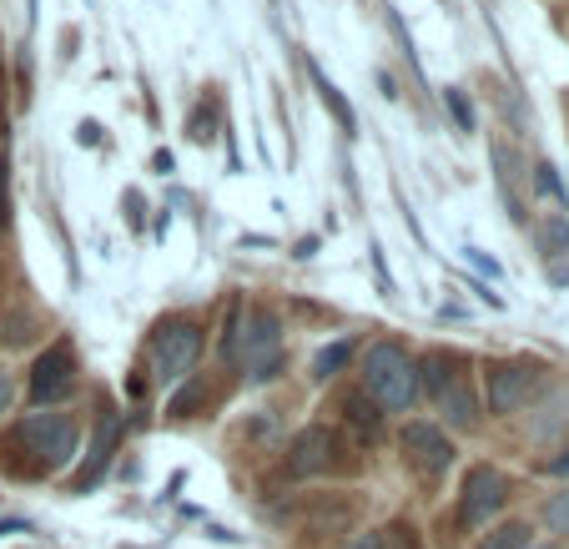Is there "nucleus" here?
<instances>
[{
	"label": "nucleus",
	"instance_id": "27",
	"mask_svg": "<svg viewBox=\"0 0 569 549\" xmlns=\"http://www.w3.org/2000/svg\"><path fill=\"white\" fill-rule=\"evenodd\" d=\"M549 282H555V288H565V282H569V262H555V268H549Z\"/></svg>",
	"mask_w": 569,
	"mask_h": 549
},
{
	"label": "nucleus",
	"instance_id": "18",
	"mask_svg": "<svg viewBox=\"0 0 569 549\" xmlns=\"http://www.w3.org/2000/svg\"><path fill=\"white\" fill-rule=\"evenodd\" d=\"M343 409H348V423H358V429H368V433H378V423H383L373 409V399H363V393H348Z\"/></svg>",
	"mask_w": 569,
	"mask_h": 549
},
{
	"label": "nucleus",
	"instance_id": "7",
	"mask_svg": "<svg viewBox=\"0 0 569 549\" xmlns=\"http://www.w3.org/2000/svg\"><path fill=\"white\" fill-rule=\"evenodd\" d=\"M348 463V449H343V433L328 429V423H312L302 429L298 439L288 443V475L292 479H318V475H333Z\"/></svg>",
	"mask_w": 569,
	"mask_h": 549
},
{
	"label": "nucleus",
	"instance_id": "11",
	"mask_svg": "<svg viewBox=\"0 0 569 549\" xmlns=\"http://www.w3.org/2000/svg\"><path fill=\"white\" fill-rule=\"evenodd\" d=\"M463 368H469V358L463 353H443V348H433L429 358H419V393L439 399L453 378H463Z\"/></svg>",
	"mask_w": 569,
	"mask_h": 549
},
{
	"label": "nucleus",
	"instance_id": "22",
	"mask_svg": "<svg viewBox=\"0 0 569 549\" xmlns=\"http://www.w3.org/2000/svg\"><path fill=\"white\" fill-rule=\"evenodd\" d=\"M11 403H16V378H11V368H0V419L11 413Z\"/></svg>",
	"mask_w": 569,
	"mask_h": 549
},
{
	"label": "nucleus",
	"instance_id": "4",
	"mask_svg": "<svg viewBox=\"0 0 569 549\" xmlns=\"http://www.w3.org/2000/svg\"><path fill=\"white\" fill-rule=\"evenodd\" d=\"M549 378V363L539 358H505L483 373V393H489V413H519Z\"/></svg>",
	"mask_w": 569,
	"mask_h": 549
},
{
	"label": "nucleus",
	"instance_id": "1",
	"mask_svg": "<svg viewBox=\"0 0 569 549\" xmlns=\"http://www.w3.org/2000/svg\"><path fill=\"white\" fill-rule=\"evenodd\" d=\"M76 439H81V429L71 413H31L0 439V469H11L21 479L61 475L76 459Z\"/></svg>",
	"mask_w": 569,
	"mask_h": 549
},
{
	"label": "nucleus",
	"instance_id": "24",
	"mask_svg": "<svg viewBox=\"0 0 569 549\" xmlns=\"http://www.w3.org/2000/svg\"><path fill=\"white\" fill-rule=\"evenodd\" d=\"M469 262H473V268H479V272H483V278H499V262H495V258H489V252L469 248Z\"/></svg>",
	"mask_w": 569,
	"mask_h": 549
},
{
	"label": "nucleus",
	"instance_id": "14",
	"mask_svg": "<svg viewBox=\"0 0 569 549\" xmlns=\"http://www.w3.org/2000/svg\"><path fill=\"white\" fill-rule=\"evenodd\" d=\"M535 238H539V248H545V258H565L569 252V217L549 212L545 222L535 227Z\"/></svg>",
	"mask_w": 569,
	"mask_h": 549
},
{
	"label": "nucleus",
	"instance_id": "20",
	"mask_svg": "<svg viewBox=\"0 0 569 549\" xmlns=\"http://www.w3.org/2000/svg\"><path fill=\"white\" fill-rule=\"evenodd\" d=\"M443 101H449V111H453V121H459V131H473V107H469V97H463L459 87H449V91H443Z\"/></svg>",
	"mask_w": 569,
	"mask_h": 549
},
{
	"label": "nucleus",
	"instance_id": "28",
	"mask_svg": "<svg viewBox=\"0 0 569 549\" xmlns=\"http://www.w3.org/2000/svg\"><path fill=\"white\" fill-rule=\"evenodd\" d=\"M0 227H6V162H0Z\"/></svg>",
	"mask_w": 569,
	"mask_h": 549
},
{
	"label": "nucleus",
	"instance_id": "8",
	"mask_svg": "<svg viewBox=\"0 0 569 549\" xmlns=\"http://www.w3.org/2000/svg\"><path fill=\"white\" fill-rule=\"evenodd\" d=\"M398 443H403V459H409L423 479L449 475V463L459 459L453 439L439 429V423H429V419H409V423H403V433H398Z\"/></svg>",
	"mask_w": 569,
	"mask_h": 549
},
{
	"label": "nucleus",
	"instance_id": "26",
	"mask_svg": "<svg viewBox=\"0 0 569 549\" xmlns=\"http://www.w3.org/2000/svg\"><path fill=\"white\" fill-rule=\"evenodd\" d=\"M549 475L569 479V449H565V453H555V459H549Z\"/></svg>",
	"mask_w": 569,
	"mask_h": 549
},
{
	"label": "nucleus",
	"instance_id": "25",
	"mask_svg": "<svg viewBox=\"0 0 569 549\" xmlns=\"http://www.w3.org/2000/svg\"><path fill=\"white\" fill-rule=\"evenodd\" d=\"M348 549H388V535H373V529H368V535H358Z\"/></svg>",
	"mask_w": 569,
	"mask_h": 549
},
{
	"label": "nucleus",
	"instance_id": "17",
	"mask_svg": "<svg viewBox=\"0 0 569 549\" xmlns=\"http://www.w3.org/2000/svg\"><path fill=\"white\" fill-rule=\"evenodd\" d=\"M479 549H529V525L525 519H509V525H499Z\"/></svg>",
	"mask_w": 569,
	"mask_h": 549
},
{
	"label": "nucleus",
	"instance_id": "19",
	"mask_svg": "<svg viewBox=\"0 0 569 549\" xmlns=\"http://www.w3.org/2000/svg\"><path fill=\"white\" fill-rule=\"evenodd\" d=\"M545 525L555 529L559 539H569V489H559V495H549V505H545Z\"/></svg>",
	"mask_w": 569,
	"mask_h": 549
},
{
	"label": "nucleus",
	"instance_id": "29",
	"mask_svg": "<svg viewBox=\"0 0 569 549\" xmlns=\"http://www.w3.org/2000/svg\"><path fill=\"white\" fill-rule=\"evenodd\" d=\"M529 549H559V545H529Z\"/></svg>",
	"mask_w": 569,
	"mask_h": 549
},
{
	"label": "nucleus",
	"instance_id": "21",
	"mask_svg": "<svg viewBox=\"0 0 569 549\" xmlns=\"http://www.w3.org/2000/svg\"><path fill=\"white\" fill-rule=\"evenodd\" d=\"M535 182H539V192H545V197H559V202H569V192H565V182H559L555 167H539Z\"/></svg>",
	"mask_w": 569,
	"mask_h": 549
},
{
	"label": "nucleus",
	"instance_id": "12",
	"mask_svg": "<svg viewBox=\"0 0 569 549\" xmlns=\"http://www.w3.org/2000/svg\"><path fill=\"white\" fill-rule=\"evenodd\" d=\"M433 403H439V413L453 423V429H473V423H479V399H473V388H469V373L453 378Z\"/></svg>",
	"mask_w": 569,
	"mask_h": 549
},
{
	"label": "nucleus",
	"instance_id": "10",
	"mask_svg": "<svg viewBox=\"0 0 569 549\" xmlns=\"http://www.w3.org/2000/svg\"><path fill=\"white\" fill-rule=\"evenodd\" d=\"M117 443H121V419L117 413H101L97 419V439H91V459H87V469L76 475V495H87L91 485H101V475H107V463H111V453H117Z\"/></svg>",
	"mask_w": 569,
	"mask_h": 549
},
{
	"label": "nucleus",
	"instance_id": "6",
	"mask_svg": "<svg viewBox=\"0 0 569 549\" xmlns=\"http://www.w3.org/2000/svg\"><path fill=\"white\" fill-rule=\"evenodd\" d=\"M509 505V479L495 463H473L459 485V529H483Z\"/></svg>",
	"mask_w": 569,
	"mask_h": 549
},
{
	"label": "nucleus",
	"instance_id": "13",
	"mask_svg": "<svg viewBox=\"0 0 569 549\" xmlns=\"http://www.w3.org/2000/svg\"><path fill=\"white\" fill-rule=\"evenodd\" d=\"M308 76H312V87H318V101H322L328 111H333V121L348 131V137H353V131H358V117H353V107H348V97L333 87V81H328V76H322V66H312V61H308Z\"/></svg>",
	"mask_w": 569,
	"mask_h": 549
},
{
	"label": "nucleus",
	"instance_id": "5",
	"mask_svg": "<svg viewBox=\"0 0 569 549\" xmlns=\"http://www.w3.org/2000/svg\"><path fill=\"white\" fill-rule=\"evenodd\" d=\"M202 358V328L192 318H172V323L157 328V343H151V368H157V383H182L187 373Z\"/></svg>",
	"mask_w": 569,
	"mask_h": 549
},
{
	"label": "nucleus",
	"instance_id": "3",
	"mask_svg": "<svg viewBox=\"0 0 569 549\" xmlns=\"http://www.w3.org/2000/svg\"><path fill=\"white\" fill-rule=\"evenodd\" d=\"M227 358H242L252 383L278 378V368H282V318H278V312H272V308L248 312V328H237V318H232Z\"/></svg>",
	"mask_w": 569,
	"mask_h": 549
},
{
	"label": "nucleus",
	"instance_id": "23",
	"mask_svg": "<svg viewBox=\"0 0 569 549\" xmlns=\"http://www.w3.org/2000/svg\"><path fill=\"white\" fill-rule=\"evenodd\" d=\"M393 549H423L419 529H413V525H393Z\"/></svg>",
	"mask_w": 569,
	"mask_h": 549
},
{
	"label": "nucleus",
	"instance_id": "2",
	"mask_svg": "<svg viewBox=\"0 0 569 549\" xmlns=\"http://www.w3.org/2000/svg\"><path fill=\"white\" fill-rule=\"evenodd\" d=\"M363 388L378 409L413 413V403H419V358L393 338H378L363 358Z\"/></svg>",
	"mask_w": 569,
	"mask_h": 549
},
{
	"label": "nucleus",
	"instance_id": "9",
	"mask_svg": "<svg viewBox=\"0 0 569 549\" xmlns=\"http://www.w3.org/2000/svg\"><path fill=\"white\" fill-rule=\"evenodd\" d=\"M76 393V353L71 343H51L31 368V403H61Z\"/></svg>",
	"mask_w": 569,
	"mask_h": 549
},
{
	"label": "nucleus",
	"instance_id": "15",
	"mask_svg": "<svg viewBox=\"0 0 569 549\" xmlns=\"http://www.w3.org/2000/svg\"><path fill=\"white\" fill-rule=\"evenodd\" d=\"M348 358H353V343H348V338H338L333 348H322V353L312 358V378H322V383H328V378H338L348 368Z\"/></svg>",
	"mask_w": 569,
	"mask_h": 549
},
{
	"label": "nucleus",
	"instance_id": "16",
	"mask_svg": "<svg viewBox=\"0 0 569 549\" xmlns=\"http://www.w3.org/2000/svg\"><path fill=\"white\" fill-rule=\"evenodd\" d=\"M539 413H545V419H535V423H529V433H535V439H549V433H555L559 423L569 419V393H555V399H549Z\"/></svg>",
	"mask_w": 569,
	"mask_h": 549
}]
</instances>
